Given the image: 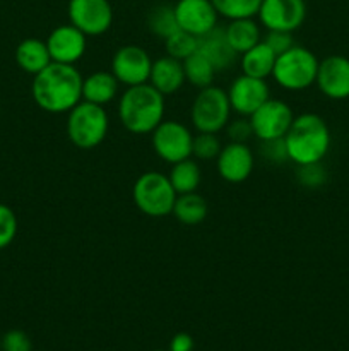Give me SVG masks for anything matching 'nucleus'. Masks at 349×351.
I'll return each mask as SVG.
<instances>
[{
  "label": "nucleus",
  "mask_w": 349,
  "mask_h": 351,
  "mask_svg": "<svg viewBox=\"0 0 349 351\" xmlns=\"http://www.w3.org/2000/svg\"><path fill=\"white\" fill-rule=\"evenodd\" d=\"M47 47L51 62L74 65L84 57L86 48H88V36L74 24H62L48 34Z\"/></svg>",
  "instance_id": "obj_13"
},
{
  "label": "nucleus",
  "mask_w": 349,
  "mask_h": 351,
  "mask_svg": "<svg viewBox=\"0 0 349 351\" xmlns=\"http://www.w3.org/2000/svg\"><path fill=\"white\" fill-rule=\"evenodd\" d=\"M183 71H185V79L190 82L192 86L198 89H204L207 86H212L214 81L216 69L212 67L211 62L201 53V51H194L190 57H187L183 60Z\"/></svg>",
  "instance_id": "obj_26"
},
{
  "label": "nucleus",
  "mask_w": 349,
  "mask_h": 351,
  "mask_svg": "<svg viewBox=\"0 0 349 351\" xmlns=\"http://www.w3.org/2000/svg\"><path fill=\"white\" fill-rule=\"evenodd\" d=\"M16 62L24 72L36 75L51 64L47 41L38 38H26L16 48Z\"/></svg>",
  "instance_id": "obj_21"
},
{
  "label": "nucleus",
  "mask_w": 349,
  "mask_h": 351,
  "mask_svg": "<svg viewBox=\"0 0 349 351\" xmlns=\"http://www.w3.org/2000/svg\"><path fill=\"white\" fill-rule=\"evenodd\" d=\"M17 235V216L7 204L0 202V250L9 247Z\"/></svg>",
  "instance_id": "obj_32"
},
{
  "label": "nucleus",
  "mask_w": 349,
  "mask_h": 351,
  "mask_svg": "<svg viewBox=\"0 0 349 351\" xmlns=\"http://www.w3.org/2000/svg\"><path fill=\"white\" fill-rule=\"evenodd\" d=\"M262 41L277 55V57L296 45L293 40V33H287V31H267V34L262 38Z\"/></svg>",
  "instance_id": "obj_35"
},
{
  "label": "nucleus",
  "mask_w": 349,
  "mask_h": 351,
  "mask_svg": "<svg viewBox=\"0 0 349 351\" xmlns=\"http://www.w3.org/2000/svg\"><path fill=\"white\" fill-rule=\"evenodd\" d=\"M178 27L201 38L218 26V10L211 0H178L174 3Z\"/></svg>",
  "instance_id": "obj_14"
},
{
  "label": "nucleus",
  "mask_w": 349,
  "mask_h": 351,
  "mask_svg": "<svg viewBox=\"0 0 349 351\" xmlns=\"http://www.w3.org/2000/svg\"><path fill=\"white\" fill-rule=\"evenodd\" d=\"M248 119L252 123L253 136H257L259 141L281 139L289 130L294 120V113L287 103L269 98Z\"/></svg>",
  "instance_id": "obj_9"
},
{
  "label": "nucleus",
  "mask_w": 349,
  "mask_h": 351,
  "mask_svg": "<svg viewBox=\"0 0 349 351\" xmlns=\"http://www.w3.org/2000/svg\"><path fill=\"white\" fill-rule=\"evenodd\" d=\"M31 348H33V345H31L29 336L21 329L7 331L0 341V350L2 351H31Z\"/></svg>",
  "instance_id": "obj_34"
},
{
  "label": "nucleus",
  "mask_w": 349,
  "mask_h": 351,
  "mask_svg": "<svg viewBox=\"0 0 349 351\" xmlns=\"http://www.w3.org/2000/svg\"><path fill=\"white\" fill-rule=\"evenodd\" d=\"M120 82L113 72L98 71L82 79V99L94 105L105 106L118 95Z\"/></svg>",
  "instance_id": "obj_20"
},
{
  "label": "nucleus",
  "mask_w": 349,
  "mask_h": 351,
  "mask_svg": "<svg viewBox=\"0 0 349 351\" xmlns=\"http://www.w3.org/2000/svg\"><path fill=\"white\" fill-rule=\"evenodd\" d=\"M289 161L298 165L318 163L331 149V130L327 122L317 113H301L294 117L284 136Z\"/></svg>",
  "instance_id": "obj_2"
},
{
  "label": "nucleus",
  "mask_w": 349,
  "mask_h": 351,
  "mask_svg": "<svg viewBox=\"0 0 349 351\" xmlns=\"http://www.w3.org/2000/svg\"><path fill=\"white\" fill-rule=\"evenodd\" d=\"M132 195L140 213L151 218H163L171 215L178 194L168 175L159 171H146L133 184Z\"/></svg>",
  "instance_id": "obj_6"
},
{
  "label": "nucleus",
  "mask_w": 349,
  "mask_h": 351,
  "mask_svg": "<svg viewBox=\"0 0 349 351\" xmlns=\"http://www.w3.org/2000/svg\"><path fill=\"white\" fill-rule=\"evenodd\" d=\"M194 350V338L187 332H178L171 338L170 351H192Z\"/></svg>",
  "instance_id": "obj_37"
},
{
  "label": "nucleus",
  "mask_w": 349,
  "mask_h": 351,
  "mask_svg": "<svg viewBox=\"0 0 349 351\" xmlns=\"http://www.w3.org/2000/svg\"><path fill=\"white\" fill-rule=\"evenodd\" d=\"M197 50L211 62L216 72L226 71L238 60V53L233 50L228 38H226L224 27L216 26L214 29L197 38Z\"/></svg>",
  "instance_id": "obj_18"
},
{
  "label": "nucleus",
  "mask_w": 349,
  "mask_h": 351,
  "mask_svg": "<svg viewBox=\"0 0 349 351\" xmlns=\"http://www.w3.org/2000/svg\"><path fill=\"white\" fill-rule=\"evenodd\" d=\"M109 119L105 106L89 101H79L68 112L67 136L79 149H94L108 134Z\"/></svg>",
  "instance_id": "obj_4"
},
{
  "label": "nucleus",
  "mask_w": 349,
  "mask_h": 351,
  "mask_svg": "<svg viewBox=\"0 0 349 351\" xmlns=\"http://www.w3.org/2000/svg\"><path fill=\"white\" fill-rule=\"evenodd\" d=\"M259 21L267 31H287L293 33L307 17L305 0H262Z\"/></svg>",
  "instance_id": "obj_12"
},
{
  "label": "nucleus",
  "mask_w": 349,
  "mask_h": 351,
  "mask_svg": "<svg viewBox=\"0 0 349 351\" xmlns=\"http://www.w3.org/2000/svg\"><path fill=\"white\" fill-rule=\"evenodd\" d=\"M219 16L229 21L255 17L262 0H211Z\"/></svg>",
  "instance_id": "obj_28"
},
{
  "label": "nucleus",
  "mask_w": 349,
  "mask_h": 351,
  "mask_svg": "<svg viewBox=\"0 0 349 351\" xmlns=\"http://www.w3.org/2000/svg\"><path fill=\"white\" fill-rule=\"evenodd\" d=\"M0 341H2V336H0Z\"/></svg>",
  "instance_id": "obj_39"
},
{
  "label": "nucleus",
  "mask_w": 349,
  "mask_h": 351,
  "mask_svg": "<svg viewBox=\"0 0 349 351\" xmlns=\"http://www.w3.org/2000/svg\"><path fill=\"white\" fill-rule=\"evenodd\" d=\"M222 146L221 141L216 134L209 132H198L197 136H194V144H192V156H195L197 160L202 161H211L218 158V154L221 153Z\"/></svg>",
  "instance_id": "obj_30"
},
{
  "label": "nucleus",
  "mask_w": 349,
  "mask_h": 351,
  "mask_svg": "<svg viewBox=\"0 0 349 351\" xmlns=\"http://www.w3.org/2000/svg\"><path fill=\"white\" fill-rule=\"evenodd\" d=\"M168 178H170L171 185H173L174 192L178 195L188 194V192H197L202 180L201 167H198L197 161H194L192 158H187V160L178 161V163H174L171 167Z\"/></svg>",
  "instance_id": "obj_25"
},
{
  "label": "nucleus",
  "mask_w": 349,
  "mask_h": 351,
  "mask_svg": "<svg viewBox=\"0 0 349 351\" xmlns=\"http://www.w3.org/2000/svg\"><path fill=\"white\" fill-rule=\"evenodd\" d=\"M0 115H2V106H0Z\"/></svg>",
  "instance_id": "obj_38"
},
{
  "label": "nucleus",
  "mask_w": 349,
  "mask_h": 351,
  "mask_svg": "<svg viewBox=\"0 0 349 351\" xmlns=\"http://www.w3.org/2000/svg\"><path fill=\"white\" fill-rule=\"evenodd\" d=\"M296 178L303 187L318 189L327 182V170L324 168L322 161H318V163L298 165Z\"/></svg>",
  "instance_id": "obj_31"
},
{
  "label": "nucleus",
  "mask_w": 349,
  "mask_h": 351,
  "mask_svg": "<svg viewBox=\"0 0 349 351\" xmlns=\"http://www.w3.org/2000/svg\"><path fill=\"white\" fill-rule=\"evenodd\" d=\"M276 58L277 55L263 41H260L255 47H252L245 53H242V58H240L242 72L245 75H250V77L267 79L272 75Z\"/></svg>",
  "instance_id": "obj_22"
},
{
  "label": "nucleus",
  "mask_w": 349,
  "mask_h": 351,
  "mask_svg": "<svg viewBox=\"0 0 349 351\" xmlns=\"http://www.w3.org/2000/svg\"><path fill=\"white\" fill-rule=\"evenodd\" d=\"M68 19L86 36H99L112 27V3L108 0H70Z\"/></svg>",
  "instance_id": "obj_10"
},
{
  "label": "nucleus",
  "mask_w": 349,
  "mask_h": 351,
  "mask_svg": "<svg viewBox=\"0 0 349 351\" xmlns=\"http://www.w3.org/2000/svg\"><path fill=\"white\" fill-rule=\"evenodd\" d=\"M229 113H231V105H229L228 91L218 86H207L195 96L190 119L197 132L218 134L228 125Z\"/></svg>",
  "instance_id": "obj_7"
},
{
  "label": "nucleus",
  "mask_w": 349,
  "mask_h": 351,
  "mask_svg": "<svg viewBox=\"0 0 349 351\" xmlns=\"http://www.w3.org/2000/svg\"><path fill=\"white\" fill-rule=\"evenodd\" d=\"M156 351H161V350H156Z\"/></svg>",
  "instance_id": "obj_40"
},
{
  "label": "nucleus",
  "mask_w": 349,
  "mask_h": 351,
  "mask_svg": "<svg viewBox=\"0 0 349 351\" xmlns=\"http://www.w3.org/2000/svg\"><path fill=\"white\" fill-rule=\"evenodd\" d=\"M216 165L222 180L229 184H242L252 175L255 156L246 143H228L216 158Z\"/></svg>",
  "instance_id": "obj_16"
},
{
  "label": "nucleus",
  "mask_w": 349,
  "mask_h": 351,
  "mask_svg": "<svg viewBox=\"0 0 349 351\" xmlns=\"http://www.w3.org/2000/svg\"><path fill=\"white\" fill-rule=\"evenodd\" d=\"M226 38H228L229 45L233 50L238 55L245 53L252 47L262 41V34H260L259 24L253 21V17H246V19H235L229 21L228 26L224 27Z\"/></svg>",
  "instance_id": "obj_23"
},
{
  "label": "nucleus",
  "mask_w": 349,
  "mask_h": 351,
  "mask_svg": "<svg viewBox=\"0 0 349 351\" xmlns=\"http://www.w3.org/2000/svg\"><path fill=\"white\" fill-rule=\"evenodd\" d=\"M164 47H166V51L170 57L183 62L194 51H197V36H194V34L187 33L183 29H178L164 40Z\"/></svg>",
  "instance_id": "obj_29"
},
{
  "label": "nucleus",
  "mask_w": 349,
  "mask_h": 351,
  "mask_svg": "<svg viewBox=\"0 0 349 351\" xmlns=\"http://www.w3.org/2000/svg\"><path fill=\"white\" fill-rule=\"evenodd\" d=\"M154 153L166 163H178L192 158L194 136L185 123L177 120H163L153 130Z\"/></svg>",
  "instance_id": "obj_8"
},
{
  "label": "nucleus",
  "mask_w": 349,
  "mask_h": 351,
  "mask_svg": "<svg viewBox=\"0 0 349 351\" xmlns=\"http://www.w3.org/2000/svg\"><path fill=\"white\" fill-rule=\"evenodd\" d=\"M318 58L308 48L294 45L276 58L272 77L287 91H303L317 81Z\"/></svg>",
  "instance_id": "obj_5"
},
{
  "label": "nucleus",
  "mask_w": 349,
  "mask_h": 351,
  "mask_svg": "<svg viewBox=\"0 0 349 351\" xmlns=\"http://www.w3.org/2000/svg\"><path fill=\"white\" fill-rule=\"evenodd\" d=\"M151 60L149 53L137 45H125L118 48L112 58V72L120 84L139 86L149 82Z\"/></svg>",
  "instance_id": "obj_11"
},
{
  "label": "nucleus",
  "mask_w": 349,
  "mask_h": 351,
  "mask_svg": "<svg viewBox=\"0 0 349 351\" xmlns=\"http://www.w3.org/2000/svg\"><path fill=\"white\" fill-rule=\"evenodd\" d=\"M147 27L154 36L166 40L168 36L178 31L177 16H174V5H168V3H159V5L153 7L147 14Z\"/></svg>",
  "instance_id": "obj_27"
},
{
  "label": "nucleus",
  "mask_w": 349,
  "mask_h": 351,
  "mask_svg": "<svg viewBox=\"0 0 349 351\" xmlns=\"http://www.w3.org/2000/svg\"><path fill=\"white\" fill-rule=\"evenodd\" d=\"M228 98L231 110H235L242 117H250L270 98L269 86H267L266 79L242 74L229 86Z\"/></svg>",
  "instance_id": "obj_15"
},
{
  "label": "nucleus",
  "mask_w": 349,
  "mask_h": 351,
  "mask_svg": "<svg viewBox=\"0 0 349 351\" xmlns=\"http://www.w3.org/2000/svg\"><path fill=\"white\" fill-rule=\"evenodd\" d=\"M82 75L75 65L51 62L31 84L34 103L48 113H68L82 101Z\"/></svg>",
  "instance_id": "obj_1"
},
{
  "label": "nucleus",
  "mask_w": 349,
  "mask_h": 351,
  "mask_svg": "<svg viewBox=\"0 0 349 351\" xmlns=\"http://www.w3.org/2000/svg\"><path fill=\"white\" fill-rule=\"evenodd\" d=\"M226 134H228V137L231 139L229 143H246V141L253 136V129L248 117H243V119L228 122V125H226Z\"/></svg>",
  "instance_id": "obj_36"
},
{
  "label": "nucleus",
  "mask_w": 349,
  "mask_h": 351,
  "mask_svg": "<svg viewBox=\"0 0 349 351\" xmlns=\"http://www.w3.org/2000/svg\"><path fill=\"white\" fill-rule=\"evenodd\" d=\"M260 156L274 165H283L286 161H289L284 137H281V139L260 141Z\"/></svg>",
  "instance_id": "obj_33"
},
{
  "label": "nucleus",
  "mask_w": 349,
  "mask_h": 351,
  "mask_svg": "<svg viewBox=\"0 0 349 351\" xmlns=\"http://www.w3.org/2000/svg\"><path fill=\"white\" fill-rule=\"evenodd\" d=\"M120 122L132 134H151L164 117V96L149 82L130 86L120 98Z\"/></svg>",
  "instance_id": "obj_3"
},
{
  "label": "nucleus",
  "mask_w": 349,
  "mask_h": 351,
  "mask_svg": "<svg viewBox=\"0 0 349 351\" xmlns=\"http://www.w3.org/2000/svg\"><path fill=\"white\" fill-rule=\"evenodd\" d=\"M171 215H174V218L180 223L187 226L198 225L205 219L207 216V202L202 195H198L197 192H188V194H180L177 195V201H174L173 211Z\"/></svg>",
  "instance_id": "obj_24"
},
{
  "label": "nucleus",
  "mask_w": 349,
  "mask_h": 351,
  "mask_svg": "<svg viewBox=\"0 0 349 351\" xmlns=\"http://www.w3.org/2000/svg\"><path fill=\"white\" fill-rule=\"evenodd\" d=\"M315 84L327 98L337 101L349 98V58L342 55H331L318 62Z\"/></svg>",
  "instance_id": "obj_17"
},
{
  "label": "nucleus",
  "mask_w": 349,
  "mask_h": 351,
  "mask_svg": "<svg viewBox=\"0 0 349 351\" xmlns=\"http://www.w3.org/2000/svg\"><path fill=\"white\" fill-rule=\"evenodd\" d=\"M185 81L187 79H185L183 62L178 60V58L166 55V57H161L153 62L149 84L163 96H170L180 91Z\"/></svg>",
  "instance_id": "obj_19"
}]
</instances>
